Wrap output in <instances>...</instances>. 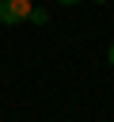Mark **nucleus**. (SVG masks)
Masks as SVG:
<instances>
[{"mask_svg": "<svg viewBox=\"0 0 114 122\" xmlns=\"http://www.w3.org/2000/svg\"><path fill=\"white\" fill-rule=\"evenodd\" d=\"M30 0H0V23L4 27H19V23H27L30 19Z\"/></svg>", "mask_w": 114, "mask_h": 122, "instance_id": "obj_1", "label": "nucleus"}, {"mask_svg": "<svg viewBox=\"0 0 114 122\" xmlns=\"http://www.w3.org/2000/svg\"><path fill=\"white\" fill-rule=\"evenodd\" d=\"M30 23H34V27H46V23H49V11H46V8H30Z\"/></svg>", "mask_w": 114, "mask_h": 122, "instance_id": "obj_2", "label": "nucleus"}, {"mask_svg": "<svg viewBox=\"0 0 114 122\" xmlns=\"http://www.w3.org/2000/svg\"><path fill=\"white\" fill-rule=\"evenodd\" d=\"M106 61H110V69H114V46H110V50H106Z\"/></svg>", "mask_w": 114, "mask_h": 122, "instance_id": "obj_3", "label": "nucleus"}, {"mask_svg": "<svg viewBox=\"0 0 114 122\" xmlns=\"http://www.w3.org/2000/svg\"><path fill=\"white\" fill-rule=\"evenodd\" d=\"M57 4H80V0H57Z\"/></svg>", "mask_w": 114, "mask_h": 122, "instance_id": "obj_4", "label": "nucleus"}, {"mask_svg": "<svg viewBox=\"0 0 114 122\" xmlns=\"http://www.w3.org/2000/svg\"><path fill=\"white\" fill-rule=\"evenodd\" d=\"M95 4H110V0H95Z\"/></svg>", "mask_w": 114, "mask_h": 122, "instance_id": "obj_5", "label": "nucleus"}]
</instances>
